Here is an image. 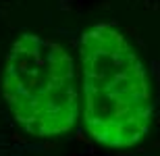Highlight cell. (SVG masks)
<instances>
[{
  "label": "cell",
  "instance_id": "2",
  "mask_svg": "<svg viewBox=\"0 0 160 156\" xmlns=\"http://www.w3.org/2000/svg\"><path fill=\"white\" fill-rule=\"evenodd\" d=\"M2 92L15 121L33 135H60L77 121L75 65L54 40L19 38L6 54Z\"/></svg>",
  "mask_w": 160,
  "mask_h": 156
},
{
  "label": "cell",
  "instance_id": "1",
  "mask_svg": "<svg viewBox=\"0 0 160 156\" xmlns=\"http://www.w3.org/2000/svg\"><path fill=\"white\" fill-rule=\"evenodd\" d=\"M81 75L89 135L127 148L146 135L152 114L148 75L142 60L112 25H96L81 38Z\"/></svg>",
  "mask_w": 160,
  "mask_h": 156
}]
</instances>
